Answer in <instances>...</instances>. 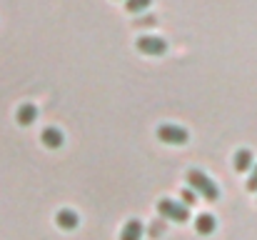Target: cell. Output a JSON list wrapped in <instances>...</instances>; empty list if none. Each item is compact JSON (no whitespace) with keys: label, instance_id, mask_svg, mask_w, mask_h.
<instances>
[{"label":"cell","instance_id":"3","mask_svg":"<svg viewBox=\"0 0 257 240\" xmlns=\"http://www.w3.org/2000/svg\"><path fill=\"white\" fill-rule=\"evenodd\" d=\"M158 140L168 143V145H185L190 140V133L180 125H172V123H165L158 128Z\"/></svg>","mask_w":257,"mask_h":240},{"label":"cell","instance_id":"2","mask_svg":"<svg viewBox=\"0 0 257 240\" xmlns=\"http://www.w3.org/2000/svg\"><path fill=\"white\" fill-rule=\"evenodd\" d=\"M158 213L163 215V220H172V223H187L190 220V208L182 205L180 200H170V198L158 200Z\"/></svg>","mask_w":257,"mask_h":240},{"label":"cell","instance_id":"13","mask_svg":"<svg viewBox=\"0 0 257 240\" xmlns=\"http://www.w3.org/2000/svg\"><path fill=\"white\" fill-rule=\"evenodd\" d=\"M163 233H165V220H155V223L148 228V235H150V238H160Z\"/></svg>","mask_w":257,"mask_h":240},{"label":"cell","instance_id":"9","mask_svg":"<svg viewBox=\"0 0 257 240\" xmlns=\"http://www.w3.org/2000/svg\"><path fill=\"white\" fill-rule=\"evenodd\" d=\"M195 230H197L200 235H212V233L217 230V220H215L210 213H202V215L195 218Z\"/></svg>","mask_w":257,"mask_h":240},{"label":"cell","instance_id":"15","mask_svg":"<svg viewBox=\"0 0 257 240\" xmlns=\"http://www.w3.org/2000/svg\"><path fill=\"white\" fill-rule=\"evenodd\" d=\"M247 190L257 193V163H255V168H252V173H250V178H247Z\"/></svg>","mask_w":257,"mask_h":240},{"label":"cell","instance_id":"10","mask_svg":"<svg viewBox=\"0 0 257 240\" xmlns=\"http://www.w3.org/2000/svg\"><path fill=\"white\" fill-rule=\"evenodd\" d=\"M15 118H18L20 125H33V123L38 120V108H35L33 103H23V105L18 108Z\"/></svg>","mask_w":257,"mask_h":240},{"label":"cell","instance_id":"4","mask_svg":"<svg viewBox=\"0 0 257 240\" xmlns=\"http://www.w3.org/2000/svg\"><path fill=\"white\" fill-rule=\"evenodd\" d=\"M135 48L143 53V55H163L168 50V40L158 38V35H140L135 40Z\"/></svg>","mask_w":257,"mask_h":240},{"label":"cell","instance_id":"7","mask_svg":"<svg viewBox=\"0 0 257 240\" xmlns=\"http://www.w3.org/2000/svg\"><path fill=\"white\" fill-rule=\"evenodd\" d=\"M232 165H235V170H237V173H247V170H252V168H255V158H252V153H250L247 148H242V150H237V153H235Z\"/></svg>","mask_w":257,"mask_h":240},{"label":"cell","instance_id":"8","mask_svg":"<svg viewBox=\"0 0 257 240\" xmlns=\"http://www.w3.org/2000/svg\"><path fill=\"white\" fill-rule=\"evenodd\" d=\"M143 233H145L143 223H140L138 218H133V220H127L125 228L120 230V240H143Z\"/></svg>","mask_w":257,"mask_h":240},{"label":"cell","instance_id":"12","mask_svg":"<svg viewBox=\"0 0 257 240\" xmlns=\"http://www.w3.org/2000/svg\"><path fill=\"white\" fill-rule=\"evenodd\" d=\"M180 203L187 205V208L195 205V203H197V193H195L192 188H182V190H180Z\"/></svg>","mask_w":257,"mask_h":240},{"label":"cell","instance_id":"1","mask_svg":"<svg viewBox=\"0 0 257 240\" xmlns=\"http://www.w3.org/2000/svg\"><path fill=\"white\" fill-rule=\"evenodd\" d=\"M187 183H190V188L197 193V195H202V200H217L220 198V188H217V183L207 175V173H202L200 168H192V170H187Z\"/></svg>","mask_w":257,"mask_h":240},{"label":"cell","instance_id":"5","mask_svg":"<svg viewBox=\"0 0 257 240\" xmlns=\"http://www.w3.org/2000/svg\"><path fill=\"white\" fill-rule=\"evenodd\" d=\"M40 140H43V145H45V148L58 150V148H63L65 135H63V130H60V128H45V130L40 133Z\"/></svg>","mask_w":257,"mask_h":240},{"label":"cell","instance_id":"11","mask_svg":"<svg viewBox=\"0 0 257 240\" xmlns=\"http://www.w3.org/2000/svg\"><path fill=\"white\" fill-rule=\"evenodd\" d=\"M153 0H125V10L133 13V15H140L145 8H150Z\"/></svg>","mask_w":257,"mask_h":240},{"label":"cell","instance_id":"14","mask_svg":"<svg viewBox=\"0 0 257 240\" xmlns=\"http://www.w3.org/2000/svg\"><path fill=\"white\" fill-rule=\"evenodd\" d=\"M135 25L138 28H155L158 25V18L155 15H143L140 20H135Z\"/></svg>","mask_w":257,"mask_h":240},{"label":"cell","instance_id":"6","mask_svg":"<svg viewBox=\"0 0 257 240\" xmlns=\"http://www.w3.org/2000/svg\"><path fill=\"white\" fill-rule=\"evenodd\" d=\"M55 225H58L60 230H75V228L80 225V218H78L75 210H58Z\"/></svg>","mask_w":257,"mask_h":240}]
</instances>
